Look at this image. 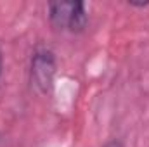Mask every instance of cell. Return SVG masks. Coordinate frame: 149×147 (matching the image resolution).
<instances>
[{"label": "cell", "instance_id": "7a4b0ae2", "mask_svg": "<svg viewBox=\"0 0 149 147\" xmlns=\"http://www.w3.org/2000/svg\"><path fill=\"white\" fill-rule=\"evenodd\" d=\"M31 85L40 94H49L54 85V74H56V59L52 52L40 50L31 59Z\"/></svg>", "mask_w": 149, "mask_h": 147}, {"label": "cell", "instance_id": "277c9868", "mask_svg": "<svg viewBox=\"0 0 149 147\" xmlns=\"http://www.w3.org/2000/svg\"><path fill=\"white\" fill-rule=\"evenodd\" d=\"M0 73H2V57H0Z\"/></svg>", "mask_w": 149, "mask_h": 147}, {"label": "cell", "instance_id": "6da1fadb", "mask_svg": "<svg viewBox=\"0 0 149 147\" xmlns=\"http://www.w3.org/2000/svg\"><path fill=\"white\" fill-rule=\"evenodd\" d=\"M50 23L57 30L80 33L87 26V10L83 2H52L49 3Z\"/></svg>", "mask_w": 149, "mask_h": 147}, {"label": "cell", "instance_id": "3957f363", "mask_svg": "<svg viewBox=\"0 0 149 147\" xmlns=\"http://www.w3.org/2000/svg\"><path fill=\"white\" fill-rule=\"evenodd\" d=\"M104 147H121V144H120V142H116V140H113V142H108Z\"/></svg>", "mask_w": 149, "mask_h": 147}]
</instances>
